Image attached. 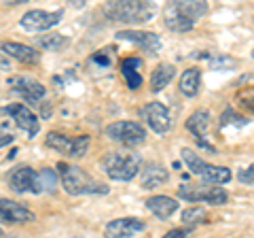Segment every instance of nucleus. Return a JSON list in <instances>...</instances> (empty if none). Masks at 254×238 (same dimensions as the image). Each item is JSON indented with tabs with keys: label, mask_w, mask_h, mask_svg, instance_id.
Segmentation results:
<instances>
[{
	"label": "nucleus",
	"mask_w": 254,
	"mask_h": 238,
	"mask_svg": "<svg viewBox=\"0 0 254 238\" xmlns=\"http://www.w3.org/2000/svg\"><path fill=\"white\" fill-rule=\"evenodd\" d=\"M205 13H208V4L201 0H182V2H170L165 6L163 21L172 32H189Z\"/></svg>",
	"instance_id": "nucleus-1"
},
{
	"label": "nucleus",
	"mask_w": 254,
	"mask_h": 238,
	"mask_svg": "<svg viewBox=\"0 0 254 238\" xmlns=\"http://www.w3.org/2000/svg\"><path fill=\"white\" fill-rule=\"evenodd\" d=\"M58 177L62 181V187L70 196H93V194H108V187L100 181L91 179L83 168L66 162L58 164Z\"/></svg>",
	"instance_id": "nucleus-2"
},
{
	"label": "nucleus",
	"mask_w": 254,
	"mask_h": 238,
	"mask_svg": "<svg viewBox=\"0 0 254 238\" xmlns=\"http://www.w3.org/2000/svg\"><path fill=\"white\" fill-rule=\"evenodd\" d=\"M104 15L113 21L140 23V21H148L155 15V4L142 2V0H115V2L104 4Z\"/></svg>",
	"instance_id": "nucleus-3"
},
{
	"label": "nucleus",
	"mask_w": 254,
	"mask_h": 238,
	"mask_svg": "<svg viewBox=\"0 0 254 238\" xmlns=\"http://www.w3.org/2000/svg\"><path fill=\"white\" fill-rule=\"evenodd\" d=\"M182 160L187 162V166L190 168V172L195 174V177H199L205 185H225L231 181V170L225 168V166H212L208 162H203L199 155H197L193 149L185 147L182 149Z\"/></svg>",
	"instance_id": "nucleus-4"
},
{
	"label": "nucleus",
	"mask_w": 254,
	"mask_h": 238,
	"mask_svg": "<svg viewBox=\"0 0 254 238\" xmlns=\"http://www.w3.org/2000/svg\"><path fill=\"white\" fill-rule=\"evenodd\" d=\"M140 157L127 151H113L102 157V168L115 181H131L140 172Z\"/></svg>",
	"instance_id": "nucleus-5"
},
{
	"label": "nucleus",
	"mask_w": 254,
	"mask_h": 238,
	"mask_svg": "<svg viewBox=\"0 0 254 238\" xmlns=\"http://www.w3.org/2000/svg\"><path fill=\"white\" fill-rule=\"evenodd\" d=\"M178 196L182 200H189V202H205V204H212V206H218V204H225L227 202V192L220 189L218 185H182L178 189Z\"/></svg>",
	"instance_id": "nucleus-6"
},
{
	"label": "nucleus",
	"mask_w": 254,
	"mask_h": 238,
	"mask_svg": "<svg viewBox=\"0 0 254 238\" xmlns=\"http://www.w3.org/2000/svg\"><path fill=\"white\" fill-rule=\"evenodd\" d=\"M106 136L125 147H138L146 140V130L138 121H115L106 128Z\"/></svg>",
	"instance_id": "nucleus-7"
},
{
	"label": "nucleus",
	"mask_w": 254,
	"mask_h": 238,
	"mask_svg": "<svg viewBox=\"0 0 254 238\" xmlns=\"http://www.w3.org/2000/svg\"><path fill=\"white\" fill-rule=\"evenodd\" d=\"M47 147L70 157H83L89 149V136H85V134L83 136H66L60 132H49L47 134Z\"/></svg>",
	"instance_id": "nucleus-8"
},
{
	"label": "nucleus",
	"mask_w": 254,
	"mask_h": 238,
	"mask_svg": "<svg viewBox=\"0 0 254 238\" xmlns=\"http://www.w3.org/2000/svg\"><path fill=\"white\" fill-rule=\"evenodd\" d=\"M62 21V11H43V9H32L19 19V26L28 32H45L53 28L55 23Z\"/></svg>",
	"instance_id": "nucleus-9"
},
{
	"label": "nucleus",
	"mask_w": 254,
	"mask_h": 238,
	"mask_svg": "<svg viewBox=\"0 0 254 238\" xmlns=\"http://www.w3.org/2000/svg\"><path fill=\"white\" fill-rule=\"evenodd\" d=\"M6 85L11 87V92H15L26 102H30V105H36V102H41L45 98V87L38 81H34V79H30V77H23V75L9 77Z\"/></svg>",
	"instance_id": "nucleus-10"
},
{
	"label": "nucleus",
	"mask_w": 254,
	"mask_h": 238,
	"mask_svg": "<svg viewBox=\"0 0 254 238\" xmlns=\"http://www.w3.org/2000/svg\"><path fill=\"white\" fill-rule=\"evenodd\" d=\"M142 117H144L148 128L157 134H165L172 128L170 111L165 109V105H161V102H148V105L142 109Z\"/></svg>",
	"instance_id": "nucleus-11"
},
{
	"label": "nucleus",
	"mask_w": 254,
	"mask_h": 238,
	"mask_svg": "<svg viewBox=\"0 0 254 238\" xmlns=\"http://www.w3.org/2000/svg\"><path fill=\"white\" fill-rule=\"evenodd\" d=\"M144 221H140L138 217H121V219H113L110 224L104 228V236L106 238H131L140 234L144 230Z\"/></svg>",
	"instance_id": "nucleus-12"
},
{
	"label": "nucleus",
	"mask_w": 254,
	"mask_h": 238,
	"mask_svg": "<svg viewBox=\"0 0 254 238\" xmlns=\"http://www.w3.org/2000/svg\"><path fill=\"white\" fill-rule=\"evenodd\" d=\"M34 221V213L9 198H0V224H28Z\"/></svg>",
	"instance_id": "nucleus-13"
},
{
	"label": "nucleus",
	"mask_w": 254,
	"mask_h": 238,
	"mask_svg": "<svg viewBox=\"0 0 254 238\" xmlns=\"http://www.w3.org/2000/svg\"><path fill=\"white\" fill-rule=\"evenodd\" d=\"M2 113L6 115H11L13 117V121L19 125V128L28 134V136H36V132L38 128H41V123H38V117L32 113V111L26 107V105H9V107H4L2 109Z\"/></svg>",
	"instance_id": "nucleus-14"
},
{
	"label": "nucleus",
	"mask_w": 254,
	"mask_h": 238,
	"mask_svg": "<svg viewBox=\"0 0 254 238\" xmlns=\"http://www.w3.org/2000/svg\"><path fill=\"white\" fill-rule=\"evenodd\" d=\"M117 38L138 45L146 53H157L161 49V38L155 32H146V30H121V32H117Z\"/></svg>",
	"instance_id": "nucleus-15"
},
{
	"label": "nucleus",
	"mask_w": 254,
	"mask_h": 238,
	"mask_svg": "<svg viewBox=\"0 0 254 238\" xmlns=\"http://www.w3.org/2000/svg\"><path fill=\"white\" fill-rule=\"evenodd\" d=\"M34 183H36V170L30 168V166H17V168L9 172V185L17 194H26V192L34 194Z\"/></svg>",
	"instance_id": "nucleus-16"
},
{
	"label": "nucleus",
	"mask_w": 254,
	"mask_h": 238,
	"mask_svg": "<svg viewBox=\"0 0 254 238\" xmlns=\"http://www.w3.org/2000/svg\"><path fill=\"white\" fill-rule=\"evenodd\" d=\"M0 51H2L6 58H13V60L21 62V64H36V62H41V53H38L34 47H28L21 43H13V41L0 43Z\"/></svg>",
	"instance_id": "nucleus-17"
},
{
	"label": "nucleus",
	"mask_w": 254,
	"mask_h": 238,
	"mask_svg": "<svg viewBox=\"0 0 254 238\" xmlns=\"http://www.w3.org/2000/svg\"><path fill=\"white\" fill-rule=\"evenodd\" d=\"M187 130L197 138V142H199L201 147L214 151V147L210 142H205V134L210 130V113L208 111H195V113L187 119Z\"/></svg>",
	"instance_id": "nucleus-18"
},
{
	"label": "nucleus",
	"mask_w": 254,
	"mask_h": 238,
	"mask_svg": "<svg viewBox=\"0 0 254 238\" xmlns=\"http://www.w3.org/2000/svg\"><path fill=\"white\" fill-rule=\"evenodd\" d=\"M146 209L157 219H170L178 211V200H174L170 196H150L146 198Z\"/></svg>",
	"instance_id": "nucleus-19"
},
{
	"label": "nucleus",
	"mask_w": 254,
	"mask_h": 238,
	"mask_svg": "<svg viewBox=\"0 0 254 238\" xmlns=\"http://www.w3.org/2000/svg\"><path fill=\"white\" fill-rule=\"evenodd\" d=\"M138 174L142 177V187H146V189H153V187L161 185L170 179V172L165 170L161 164H155V162H148L144 166H140Z\"/></svg>",
	"instance_id": "nucleus-20"
},
{
	"label": "nucleus",
	"mask_w": 254,
	"mask_h": 238,
	"mask_svg": "<svg viewBox=\"0 0 254 238\" xmlns=\"http://www.w3.org/2000/svg\"><path fill=\"white\" fill-rule=\"evenodd\" d=\"M199 83H201V70L199 68H187L185 73L180 75L178 87L187 98H193V96H197V92H199Z\"/></svg>",
	"instance_id": "nucleus-21"
},
{
	"label": "nucleus",
	"mask_w": 254,
	"mask_h": 238,
	"mask_svg": "<svg viewBox=\"0 0 254 238\" xmlns=\"http://www.w3.org/2000/svg\"><path fill=\"white\" fill-rule=\"evenodd\" d=\"M140 66H142L140 58H127V60L121 62V73H123L129 90H138V87L142 85V75L138 73Z\"/></svg>",
	"instance_id": "nucleus-22"
},
{
	"label": "nucleus",
	"mask_w": 254,
	"mask_h": 238,
	"mask_svg": "<svg viewBox=\"0 0 254 238\" xmlns=\"http://www.w3.org/2000/svg\"><path fill=\"white\" fill-rule=\"evenodd\" d=\"M174 75H176V68H174L172 64H159L153 70V75H150V90L153 92L165 90V87L170 85V81L174 79Z\"/></svg>",
	"instance_id": "nucleus-23"
},
{
	"label": "nucleus",
	"mask_w": 254,
	"mask_h": 238,
	"mask_svg": "<svg viewBox=\"0 0 254 238\" xmlns=\"http://www.w3.org/2000/svg\"><path fill=\"white\" fill-rule=\"evenodd\" d=\"M36 45L45 51H60V49H66L70 45V38L66 34H58V32H51V34H43V36H36Z\"/></svg>",
	"instance_id": "nucleus-24"
},
{
	"label": "nucleus",
	"mask_w": 254,
	"mask_h": 238,
	"mask_svg": "<svg viewBox=\"0 0 254 238\" xmlns=\"http://www.w3.org/2000/svg\"><path fill=\"white\" fill-rule=\"evenodd\" d=\"M58 172H53L51 168H43L41 172H36V183H34V194H43V192H55L58 187Z\"/></svg>",
	"instance_id": "nucleus-25"
},
{
	"label": "nucleus",
	"mask_w": 254,
	"mask_h": 238,
	"mask_svg": "<svg viewBox=\"0 0 254 238\" xmlns=\"http://www.w3.org/2000/svg\"><path fill=\"white\" fill-rule=\"evenodd\" d=\"M235 105L242 111L254 113V85H246L235 94Z\"/></svg>",
	"instance_id": "nucleus-26"
},
{
	"label": "nucleus",
	"mask_w": 254,
	"mask_h": 238,
	"mask_svg": "<svg viewBox=\"0 0 254 238\" xmlns=\"http://www.w3.org/2000/svg\"><path fill=\"white\" fill-rule=\"evenodd\" d=\"M205 219H208V213H205L203 206H189V209L182 211V224H205Z\"/></svg>",
	"instance_id": "nucleus-27"
},
{
	"label": "nucleus",
	"mask_w": 254,
	"mask_h": 238,
	"mask_svg": "<svg viewBox=\"0 0 254 238\" xmlns=\"http://www.w3.org/2000/svg\"><path fill=\"white\" fill-rule=\"evenodd\" d=\"M208 62H210V66H212L214 70H225V68H231V66H235V64H237V60L229 58V55H218V58H208Z\"/></svg>",
	"instance_id": "nucleus-28"
},
{
	"label": "nucleus",
	"mask_w": 254,
	"mask_h": 238,
	"mask_svg": "<svg viewBox=\"0 0 254 238\" xmlns=\"http://www.w3.org/2000/svg\"><path fill=\"white\" fill-rule=\"evenodd\" d=\"M227 123H233V125H246V123H248V119L242 117V115H237L235 111H225V113H222V125H227Z\"/></svg>",
	"instance_id": "nucleus-29"
},
{
	"label": "nucleus",
	"mask_w": 254,
	"mask_h": 238,
	"mask_svg": "<svg viewBox=\"0 0 254 238\" xmlns=\"http://www.w3.org/2000/svg\"><path fill=\"white\" fill-rule=\"evenodd\" d=\"M237 179H240L242 183H250V185H254V164L250 166V168L242 170L240 174H237Z\"/></svg>",
	"instance_id": "nucleus-30"
},
{
	"label": "nucleus",
	"mask_w": 254,
	"mask_h": 238,
	"mask_svg": "<svg viewBox=\"0 0 254 238\" xmlns=\"http://www.w3.org/2000/svg\"><path fill=\"white\" fill-rule=\"evenodd\" d=\"M91 62H95V64H100V66H110V60L108 55H104V51H100V53H95L93 58H91Z\"/></svg>",
	"instance_id": "nucleus-31"
},
{
	"label": "nucleus",
	"mask_w": 254,
	"mask_h": 238,
	"mask_svg": "<svg viewBox=\"0 0 254 238\" xmlns=\"http://www.w3.org/2000/svg\"><path fill=\"white\" fill-rule=\"evenodd\" d=\"M163 238H189V230H170Z\"/></svg>",
	"instance_id": "nucleus-32"
},
{
	"label": "nucleus",
	"mask_w": 254,
	"mask_h": 238,
	"mask_svg": "<svg viewBox=\"0 0 254 238\" xmlns=\"http://www.w3.org/2000/svg\"><path fill=\"white\" fill-rule=\"evenodd\" d=\"M11 142H13L11 132H6V130H0V147H6V145H11Z\"/></svg>",
	"instance_id": "nucleus-33"
},
{
	"label": "nucleus",
	"mask_w": 254,
	"mask_h": 238,
	"mask_svg": "<svg viewBox=\"0 0 254 238\" xmlns=\"http://www.w3.org/2000/svg\"><path fill=\"white\" fill-rule=\"evenodd\" d=\"M0 70H11V66H9V58L0 51Z\"/></svg>",
	"instance_id": "nucleus-34"
},
{
	"label": "nucleus",
	"mask_w": 254,
	"mask_h": 238,
	"mask_svg": "<svg viewBox=\"0 0 254 238\" xmlns=\"http://www.w3.org/2000/svg\"><path fill=\"white\" fill-rule=\"evenodd\" d=\"M0 236H2V230H0Z\"/></svg>",
	"instance_id": "nucleus-35"
},
{
	"label": "nucleus",
	"mask_w": 254,
	"mask_h": 238,
	"mask_svg": "<svg viewBox=\"0 0 254 238\" xmlns=\"http://www.w3.org/2000/svg\"><path fill=\"white\" fill-rule=\"evenodd\" d=\"M252 58H254V51H252Z\"/></svg>",
	"instance_id": "nucleus-36"
}]
</instances>
